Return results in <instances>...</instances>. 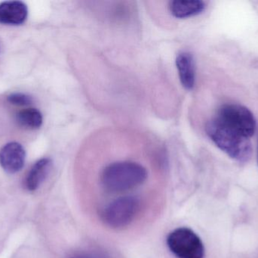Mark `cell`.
<instances>
[{
  "label": "cell",
  "mask_w": 258,
  "mask_h": 258,
  "mask_svg": "<svg viewBox=\"0 0 258 258\" xmlns=\"http://www.w3.org/2000/svg\"><path fill=\"white\" fill-rule=\"evenodd\" d=\"M147 178V170L142 165L133 162H119L106 167L101 180L107 192L120 193L138 187Z\"/></svg>",
  "instance_id": "cell-1"
},
{
  "label": "cell",
  "mask_w": 258,
  "mask_h": 258,
  "mask_svg": "<svg viewBox=\"0 0 258 258\" xmlns=\"http://www.w3.org/2000/svg\"><path fill=\"white\" fill-rule=\"evenodd\" d=\"M206 130L214 143L231 159L239 162L249 160L252 153L249 139L235 133L216 119L208 123Z\"/></svg>",
  "instance_id": "cell-2"
},
{
  "label": "cell",
  "mask_w": 258,
  "mask_h": 258,
  "mask_svg": "<svg viewBox=\"0 0 258 258\" xmlns=\"http://www.w3.org/2000/svg\"><path fill=\"white\" fill-rule=\"evenodd\" d=\"M141 211V201L135 196L120 197L107 204L102 213L103 222L113 229L128 227Z\"/></svg>",
  "instance_id": "cell-3"
},
{
  "label": "cell",
  "mask_w": 258,
  "mask_h": 258,
  "mask_svg": "<svg viewBox=\"0 0 258 258\" xmlns=\"http://www.w3.org/2000/svg\"><path fill=\"white\" fill-rule=\"evenodd\" d=\"M215 119L247 139H250L255 132L254 115L249 109L240 105L227 104L221 106Z\"/></svg>",
  "instance_id": "cell-4"
},
{
  "label": "cell",
  "mask_w": 258,
  "mask_h": 258,
  "mask_svg": "<svg viewBox=\"0 0 258 258\" xmlns=\"http://www.w3.org/2000/svg\"><path fill=\"white\" fill-rule=\"evenodd\" d=\"M170 251L177 258H204L205 248L201 239L190 229H176L167 238Z\"/></svg>",
  "instance_id": "cell-5"
},
{
  "label": "cell",
  "mask_w": 258,
  "mask_h": 258,
  "mask_svg": "<svg viewBox=\"0 0 258 258\" xmlns=\"http://www.w3.org/2000/svg\"><path fill=\"white\" fill-rule=\"evenodd\" d=\"M25 159V149L18 142H9L0 149V165L9 174L19 172L24 166Z\"/></svg>",
  "instance_id": "cell-6"
},
{
  "label": "cell",
  "mask_w": 258,
  "mask_h": 258,
  "mask_svg": "<svg viewBox=\"0 0 258 258\" xmlns=\"http://www.w3.org/2000/svg\"><path fill=\"white\" fill-rule=\"evenodd\" d=\"M28 15L27 5L21 1H6L0 3V24L20 25Z\"/></svg>",
  "instance_id": "cell-7"
},
{
  "label": "cell",
  "mask_w": 258,
  "mask_h": 258,
  "mask_svg": "<svg viewBox=\"0 0 258 258\" xmlns=\"http://www.w3.org/2000/svg\"><path fill=\"white\" fill-rule=\"evenodd\" d=\"M176 66L183 87L188 90L194 89L196 82V69L192 54L187 51L179 53L176 59Z\"/></svg>",
  "instance_id": "cell-8"
},
{
  "label": "cell",
  "mask_w": 258,
  "mask_h": 258,
  "mask_svg": "<svg viewBox=\"0 0 258 258\" xmlns=\"http://www.w3.org/2000/svg\"><path fill=\"white\" fill-rule=\"evenodd\" d=\"M51 161L49 159H42L33 165L27 177L25 186L29 191H36L43 183L51 171Z\"/></svg>",
  "instance_id": "cell-9"
},
{
  "label": "cell",
  "mask_w": 258,
  "mask_h": 258,
  "mask_svg": "<svg viewBox=\"0 0 258 258\" xmlns=\"http://www.w3.org/2000/svg\"><path fill=\"white\" fill-rule=\"evenodd\" d=\"M206 9V3L200 0H175L169 3L171 15L177 18H186L200 15Z\"/></svg>",
  "instance_id": "cell-10"
},
{
  "label": "cell",
  "mask_w": 258,
  "mask_h": 258,
  "mask_svg": "<svg viewBox=\"0 0 258 258\" xmlns=\"http://www.w3.org/2000/svg\"><path fill=\"white\" fill-rule=\"evenodd\" d=\"M17 121L25 128L35 130L42 126L43 118L42 113L37 109H27L21 111L17 115Z\"/></svg>",
  "instance_id": "cell-11"
},
{
  "label": "cell",
  "mask_w": 258,
  "mask_h": 258,
  "mask_svg": "<svg viewBox=\"0 0 258 258\" xmlns=\"http://www.w3.org/2000/svg\"><path fill=\"white\" fill-rule=\"evenodd\" d=\"M7 100L11 104L18 106H30L33 102V98L27 94L15 92L7 97Z\"/></svg>",
  "instance_id": "cell-12"
},
{
  "label": "cell",
  "mask_w": 258,
  "mask_h": 258,
  "mask_svg": "<svg viewBox=\"0 0 258 258\" xmlns=\"http://www.w3.org/2000/svg\"><path fill=\"white\" fill-rule=\"evenodd\" d=\"M68 258H111L107 253L101 251H87L75 253Z\"/></svg>",
  "instance_id": "cell-13"
},
{
  "label": "cell",
  "mask_w": 258,
  "mask_h": 258,
  "mask_svg": "<svg viewBox=\"0 0 258 258\" xmlns=\"http://www.w3.org/2000/svg\"><path fill=\"white\" fill-rule=\"evenodd\" d=\"M257 158H258V152H257Z\"/></svg>",
  "instance_id": "cell-14"
}]
</instances>
